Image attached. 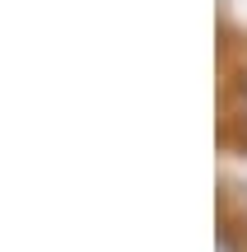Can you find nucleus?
Wrapping results in <instances>:
<instances>
[{"instance_id": "f257e3e1", "label": "nucleus", "mask_w": 247, "mask_h": 252, "mask_svg": "<svg viewBox=\"0 0 247 252\" xmlns=\"http://www.w3.org/2000/svg\"><path fill=\"white\" fill-rule=\"evenodd\" d=\"M220 252H238V248H233V238H224V234H220Z\"/></svg>"}]
</instances>
